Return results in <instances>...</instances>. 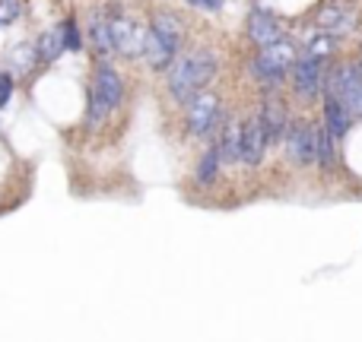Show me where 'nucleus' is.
Masks as SVG:
<instances>
[{"label":"nucleus","mask_w":362,"mask_h":342,"mask_svg":"<svg viewBox=\"0 0 362 342\" xmlns=\"http://www.w3.org/2000/svg\"><path fill=\"white\" fill-rule=\"evenodd\" d=\"M181 19L175 13L163 10L153 16L150 23V32H146V44H144V57L153 70H169L178 57V48H181Z\"/></svg>","instance_id":"nucleus-2"},{"label":"nucleus","mask_w":362,"mask_h":342,"mask_svg":"<svg viewBox=\"0 0 362 342\" xmlns=\"http://www.w3.org/2000/svg\"><path fill=\"white\" fill-rule=\"evenodd\" d=\"M35 48H38V61H42V63H54L57 57L67 51V42H64V29H61V25H54V29L42 32V38L35 42Z\"/></svg>","instance_id":"nucleus-17"},{"label":"nucleus","mask_w":362,"mask_h":342,"mask_svg":"<svg viewBox=\"0 0 362 342\" xmlns=\"http://www.w3.org/2000/svg\"><path fill=\"white\" fill-rule=\"evenodd\" d=\"M216 76V54L206 48L187 51V54L175 57V63L169 67V95L175 105H187L200 89H206V83Z\"/></svg>","instance_id":"nucleus-1"},{"label":"nucleus","mask_w":362,"mask_h":342,"mask_svg":"<svg viewBox=\"0 0 362 342\" xmlns=\"http://www.w3.org/2000/svg\"><path fill=\"white\" fill-rule=\"evenodd\" d=\"M121 99H124V80L112 63H105L99 57V63L93 70V83H89V127H99L105 121V114L121 105Z\"/></svg>","instance_id":"nucleus-3"},{"label":"nucleus","mask_w":362,"mask_h":342,"mask_svg":"<svg viewBox=\"0 0 362 342\" xmlns=\"http://www.w3.org/2000/svg\"><path fill=\"white\" fill-rule=\"evenodd\" d=\"M334 48H337V42H334V35H327V32H318V35L308 42V54H315V57H321V61H327V57L334 54Z\"/></svg>","instance_id":"nucleus-21"},{"label":"nucleus","mask_w":362,"mask_h":342,"mask_svg":"<svg viewBox=\"0 0 362 342\" xmlns=\"http://www.w3.org/2000/svg\"><path fill=\"white\" fill-rule=\"evenodd\" d=\"M283 140H286V152L296 165L318 162V133H315V127H308L305 121H289V130Z\"/></svg>","instance_id":"nucleus-9"},{"label":"nucleus","mask_w":362,"mask_h":342,"mask_svg":"<svg viewBox=\"0 0 362 342\" xmlns=\"http://www.w3.org/2000/svg\"><path fill=\"white\" fill-rule=\"evenodd\" d=\"M112 10V42L115 51L124 57H140L146 44V32H140V25L134 19H127L118 6H108Z\"/></svg>","instance_id":"nucleus-8"},{"label":"nucleus","mask_w":362,"mask_h":342,"mask_svg":"<svg viewBox=\"0 0 362 342\" xmlns=\"http://www.w3.org/2000/svg\"><path fill=\"white\" fill-rule=\"evenodd\" d=\"M19 13H23V4H19V0H0V25H10Z\"/></svg>","instance_id":"nucleus-23"},{"label":"nucleus","mask_w":362,"mask_h":342,"mask_svg":"<svg viewBox=\"0 0 362 342\" xmlns=\"http://www.w3.org/2000/svg\"><path fill=\"white\" fill-rule=\"evenodd\" d=\"M296 57H299L296 54V44L286 42V38H280V42L261 48V54L251 61V76H255L261 86H267V89H280L283 76L293 70Z\"/></svg>","instance_id":"nucleus-4"},{"label":"nucleus","mask_w":362,"mask_h":342,"mask_svg":"<svg viewBox=\"0 0 362 342\" xmlns=\"http://www.w3.org/2000/svg\"><path fill=\"white\" fill-rule=\"evenodd\" d=\"M270 140H267V130H264V121L261 114L257 118H248L242 124V162L248 169H257L264 162V152H267Z\"/></svg>","instance_id":"nucleus-10"},{"label":"nucleus","mask_w":362,"mask_h":342,"mask_svg":"<svg viewBox=\"0 0 362 342\" xmlns=\"http://www.w3.org/2000/svg\"><path fill=\"white\" fill-rule=\"evenodd\" d=\"M248 38L257 44V48H267V44L280 42L283 38L280 19H276L270 10H264V6H255V10L248 13Z\"/></svg>","instance_id":"nucleus-12"},{"label":"nucleus","mask_w":362,"mask_h":342,"mask_svg":"<svg viewBox=\"0 0 362 342\" xmlns=\"http://www.w3.org/2000/svg\"><path fill=\"white\" fill-rule=\"evenodd\" d=\"M325 80H327V70H325V61H321V57L308 54V51L302 57H296V63H293V89H296V95H299L302 102L315 99V95L325 89Z\"/></svg>","instance_id":"nucleus-7"},{"label":"nucleus","mask_w":362,"mask_h":342,"mask_svg":"<svg viewBox=\"0 0 362 342\" xmlns=\"http://www.w3.org/2000/svg\"><path fill=\"white\" fill-rule=\"evenodd\" d=\"M213 137H216V143L213 146H216V152H219V162L223 165L242 162V124H238V121L223 118Z\"/></svg>","instance_id":"nucleus-11"},{"label":"nucleus","mask_w":362,"mask_h":342,"mask_svg":"<svg viewBox=\"0 0 362 342\" xmlns=\"http://www.w3.org/2000/svg\"><path fill=\"white\" fill-rule=\"evenodd\" d=\"M356 67H359V73H362V57H359V63H356Z\"/></svg>","instance_id":"nucleus-26"},{"label":"nucleus","mask_w":362,"mask_h":342,"mask_svg":"<svg viewBox=\"0 0 362 342\" xmlns=\"http://www.w3.org/2000/svg\"><path fill=\"white\" fill-rule=\"evenodd\" d=\"M61 29H64V42H67V51H80V48H83V35H80V25H76V19H74V16L64 19Z\"/></svg>","instance_id":"nucleus-22"},{"label":"nucleus","mask_w":362,"mask_h":342,"mask_svg":"<svg viewBox=\"0 0 362 342\" xmlns=\"http://www.w3.org/2000/svg\"><path fill=\"white\" fill-rule=\"evenodd\" d=\"M86 38L93 44L95 57H108L115 51V42H112V10H93L89 16V29H86Z\"/></svg>","instance_id":"nucleus-13"},{"label":"nucleus","mask_w":362,"mask_h":342,"mask_svg":"<svg viewBox=\"0 0 362 342\" xmlns=\"http://www.w3.org/2000/svg\"><path fill=\"white\" fill-rule=\"evenodd\" d=\"M325 92H331L334 99L344 102V108L353 118H362V73L356 63H340L327 73Z\"/></svg>","instance_id":"nucleus-5"},{"label":"nucleus","mask_w":362,"mask_h":342,"mask_svg":"<svg viewBox=\"0 0 362 342\" xmlns=\"http://www.w3.org/2000/svg\"><path fill=\"white\" fill-rule=\"evenodd\" d=\"M223 118L226 114H223L219 99L213 92H206V89H200V92L187 102V130H191V137H197V140L213 137Z\"/></svg>","instance_id":"nucleus-6"},{"label":"nucleus","mask_w":362,"mask_h":342,"mask_svg":"<svg viewBox=\"0 0 362 342\" xmlns=\"http://www.w3.org/2000/svg\"><path fill=\"white\" fill-rule=\"evenodd\" d=\"M261 121H264V130H267L270 143H283V137H286V130H289L286 108H283L276 99H267L261 105Z\"/></svg>","instance_id":"nucleus-15"},{"label":"nucleus","mask_w":362,"mask_h":342,"mask_svg":"<svg viewBox=\"0 0 362 342\" xmlns=\"http://www.w3.org/2000/svg\"><path fill=\"white\" fill-rule=\"evenodd\" d=\"M219 152H216V146H210V149L204 152V156L197 159V169H194V181H197V184H213V181H216V174H219Z\"/></svg>","instance_id":"nucleus-19"},{"label":"nucleus","mask_w":362,"mask_h":342,"mask_svg":"<svg viewBox=\"0 0 362 342\" xmlns=\"http://www.w3.org/2000/svg\"><path fill=\"white\" fill-rule=\"evenodd\" d=\"M318 25L327 35H346V32L353 29V16L346 13V6L327 4V6H321V13H318Z\"/></svg>","instance_id":"nucleus-16"},{"label":"nucleus","mask_w":362,"mask_h":342,"mask_svg":"<svg viewBox=\"0 0 362 342\" xmlns=\"http://www.w3.org/2000/svg\"><path fill=\"white\" fill-rule=\"evenodd\" d=\"M10 95H13V76L10 73H0V108L10 102Z\"/></svg>","instance_id":"nucleus-24"},{"label":"nucleus","mask_w":362,"mask_h":342,"mask_svg":"<svg viewBox=\"0 0 362 342\" xmlns=\"http://www.w3.org/2000/svg\"><path fill=\"white\" fill-rule=\"evenodd\" d=\"M350 124H353V114L344 108V102L334 99L331 92H325V130L340 143L346 137V130H350Z\"/></svg>","instance_id":"nucleus-14"},{"label":"nucleus","mask_w":362,"mask_h":342,"mask_svg":"<svg viewBox=\"0 0 362 342\" xmlns=\"http://www.w3.org/2000/svg\"><path fill=\"white\" fill-rule=\"evenodd\" d=\"M35 63H38V48H35V44L23 42V44H16V48L10 51V67H13V73L25 76V73H32V70H35Z\"/></svg>","instance_id":"nucleus-18"},{"label":"nucleus","mask_w":362,"mask_h":342,"mask_svg":"<svg viewBox=\"0 0 362 342\" xmlns=\"http://www.w3.org/2000/svg\"><path fill=\"white\" fill-rule=\"evenodd\" d=\"M191 6H197V10H206V13H216L219 6H223V0H187Z\"/></svg>","instance_id":"nucleus-25"},{"label":"nucleus","mask_w":362,"mask_h":342,"mask_svg":"<svg viewBox=\"0 0 362 342\" xmlns=\"http://www.w3.org/2000/svg\"><path fill=\"white\" fill-rule=\"evenodd\" d=\"M315 133H318V165L325 171H331L334 162H337V140H334L325 127H321V130H315Z\"/></svg>","instance_id":"nucleus-20"}]
</instances>
